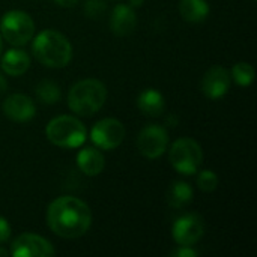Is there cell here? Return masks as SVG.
Wrapping results in <instances>:
<instances>
[{
    "instance_id": "cell-1",
    "label": "cell",
    "mask_w": 257,
    "mask_h": 257,
    "mask_svg": "<svg viewBox=\"0 0 257 257\" xmlns=\"http://www.w3.org/2000/svg\"><path fill=\"white\" fill-rule=\"evenodd\" d=\"M47 224L54 235L65 239H77L90 229L92 212L78 197L60 196L48 205Z\"/></svg>"
},
{
    "instance_id": "cell-2",
    "label": "cell",
    "mask_w": 257,
    "mask_h": 257,
    "mask_svg": "<svg viewBox=\"0 0 257 257\" xmlns=\"http://www.w3.org/2000/svg\"><path fill=\"white\" fill-rule=\"evenodd\" d=\"M32 51L38 62L47 68H63L72 59V45L57 30H42L32 42Z\"/></svg>"
},
{
    "instance_id": "cell-3",
    "label": "cell",
    "mask_w": 257,
    "mask_h": 257,
    "mask_svg": "<svg viewBox=\"0 0 257 257\" xmlns=\"http://www.w3.org/2000/svg\"><path fill=\"white\" fill-rule=\"evenodd\" d=\"M107 99V87L96 78L77 81L68 93V105L77 116H92L102 108Z\"/></svg>"
},
{
    "instance_id": "cell-4",
    "label": "cell",
    "mask_w": 257,
    "mask_h": 257,
    "mask_svg": "<svg viewBox=\"0 0 257 257\" xmlns=\"http://www.w3.org/2000/svg\"><path fill=\"white\" fill-rule=\"evenodd\" d=\"M45 134L50 143L65 149L80 148L87 139V130L83 122L74 116L65 114L51 119L45 128Z\"/></svg>"
},
{
    "instance_id": "cell-5",
    "label": "cell",
    "mask_w": 257,
    "mask_h": 257,
    "mask_svg": "<svg viewBox=\"0 0 257 257\" xmlns=\"http://www.w3.org/2000/svg\"><path fill=\"white\" fill-rule=\"evenodd\" d=\"M0 36L14 47H23L32 41L35 23L24 11H9L0 20Z\"/></svg>"
},
{
    "instance_id": "cell-6",
    "label": "cell",
    "mask_w": 257,
    "mask_h": 257,
    "mask_svg": "<svg viewBox=\"0 0 257 257\" xmlns=\"http://www.w3.org/2000/svg\"><path fill=\"white\" fill-rule=\"evenodd\" d=\"M169 160L176 172L182 175H193L199 170L203 161V151L200 143L194 139L184 137L170 146Z\"/></svg>"
},
{
    "instance_id": "cell-7",
    "label": "cell",
    "mask_w": 257,
    "mask_h": 257,
    "mask_svg": "<svg viewBox=\"0 0 257 257\" xmlns=\"http://www.w3.org/2000/svg\"><path fill=\"white\" fill-rule=\"evenodd\" d=\"M125 139V126L114 117H105L90 130V140L98 149L113 151L122 145Z\"/></svg>"
},
{
    "instance_id": "cell-8",
    "label": "cell",
    "mask_w": 257,
    "mask_h": 257,
    "mask_svg": "<svg viewBox=\"0 0 257 257\" xmlns=\"http://www.w3.org/2000/svg\"><path fill=\"white\" fill-rule=\"evenodd\" d=\"M169 148V134L161 125H146L137 137V149L148 160L160 158Z\"/></svg>"
},
{
    "instance_id": "cell-9",
    "label": "cell",
    "mask_w": 257,
    "mask_h": 257,
    "mask_svg": "<svg viewBox=\"0 0 257 257\" xmlns=\"http://www.w3.org/2000/svg\"><path fill=\"white\" fill-rule=\"evenodd\" d=\"M205 229V220L199 214H187L175 221L172 236L178 245L193 247L203 238Z\"/></svg>"
},
{
    "instance_id": "cell-10",
    "label": "cell",
    "mask_w": 257,
    "mask_h": 257,
    "mask_svg": "<svg viewBox=\"0 0 257 257\" xmlns=\"http://www.w3.org/2000/svg\"><path fill=\"white\" fill-rule=\"evenodd\" d=\"M54 253L53 245L35 233H23L11 245V256L14 257H50Z\"/></svg>"
},
{
    "instance_id": "cell-11",
    "label": "cell",
    "mask_w": 257,
    "mask_h": 257,
    "mask_svg": "<svg viewBox=\"0 0 257 257\" xmlns=\"http://www.w3.org/2000/svg\"><path fill=\"white\" fill-rule=\"evenodd\" d=\"M230 72L223 66H212L206 71L202 80V92L209 99L223 98L230 89Z\"/></svg>"
},
{
    "instance_id": "cell-12",
    "label": "cell",
    "mask_w": 257,
    "mask_h": 257,
    "mask_svg": "<svg viewBox=\"0 0 257 257\" xmlns=\"http://www.w3.org/2000/svg\"><path fill=\"white\" fill-rule=\"evenodd\" d=\"M2 110L8 119H11L14 122H21V123L32 120L36 114L35 102L32 101V98H29L27 95H23V93L9 95L3 101Z\"/></svg>"
},
{
    "instance_id": "cell-13",
    "label": "cell",
    "mask_w": 257,
    "mask_h": 257,
    "mask_svg": "<svg viewBox=\"0 0 257 257\" xmlns=\"http://www.w3.org/2000/svg\"><path fill=\"white\" fill-rule=\"evenodd\" d=\"M137 15L130 5H116L110 15V29L117 36H126L134 32Z\"/></svg>"
},
{
    "instance_id": "cell-14",
    "label": "cell",
    "mask_w": 257,
    "mask_h": 257,
    "mask_svg": "<svg viewBox=\"0 0 257 257\" xmlns=\"http://www.w3.org/2000/svg\"><path fill=\"white\" fill-rule=\"evenodd\" d=\"M77 166L86 176H98L104 170L105 160L96 146H86L77 155Z\"/></svg>"
},
{
    "instance_id": "cell-15",
    "label": "cell",
    "mask_w": 257,
    "mask_h": 257,
    "mask_svg": "<svg viewBox=\"0 0 257 257\" xmlns=\"http://www.w3.org/2000/svg\"><path fill=\"white\" fill-rule=\"evenodd\" d=\"M0 66L5 71V74L11 77H20L26 74L27 69L30 68V57L24 50L15 47L12 50H8L3 54Z\"/></svg>"
},
{
    "instance_id": "cell-16",
    "label": "cell",
    "mask_w": 257,
    "mask_h": 257,
    "mask_svg": "<svg viewBox=\"0 0 257 257\" xmlns=\"http://www.w3.org/2000/svg\"><path fill=\"white\" fill-rule=\"evenodd\" d=\"M137 107L143 114L151 117H158L164 113L166 108L164 96L155 89H146L139 95Z\"/></svg>"
},
{
    "instance_id": "cell-17",
    "label": "cell",
    "mask_w": 257,
    "mask_h": 257,
    "mask_svg": "<svg viewBox=\"0 0 257 257\" xmlns=\"http://www.w3.org/2000/svg\"><path fill=\"white\" fill-rule=\"evenodd\" d=\"M193 196H194V193H193V188L190 187V184H187L184 181H176L167 190V203L170 208L182 209L184 206L191 203Z\"/></svg>"
},
{
    "instance_id": "cell-18",
    "label": "cell",
    "mask_w": 257,
    "mask_h": 257,
    "mask_svg": "<svg viewBox=\"0 0 257 257\" xmlns=\"http://www.w3.org/2000/svg\"><path fill=\"white\" fill-rule=\"evenodd\" d=\"M179 12L188 23H202L209 14V5L206 0H181Z\"/></svg>"
},
{
    "instance_id": "cell-19",
    "label": "cell",
    "mask_w": 257,
    "mask_h": 257,
    "mask_svg": "<svg viewBox=\"0 0 257 257\" xmlns=\"http://www.w3.org/2000/svg\"><path fill=\"white\" fill-rule=\"evenodd\" d=\"M36 96L42 104L53 105L60 101L62 93H60V87L54 81L44 80L36 86Z\"/></svg>"
},
{
    "instance_id": "cell-20",
    "label": "cell",
    "mask_w": 257,
    "mask_h": 257,
    "mask_svg": "<svg viewBox=\"0 0 257 257\" xmlns=\"http://www.w3.org/2000/svg\"><path fill=\"white\" fill-rule=\"evenodd\" d=\"M230 77H233L236 84L242 87H248L254 80V68L247 62H238L236 65H233Z\"/></svg>"
},
{
    "instance_id": "cell-21",
    "label": "cell",
    "mask_w": 257,
    "mask_h": 257,
    "mask_svg": "<svg viewBox=\"0 0 257 257\" xmlns=\"http://www.w3.org/2000/svg\"><path fill=\"white\" fill-rule=\"evenodd\" d=\"M197 187L205 193H212L218 187V176L212 170H203L197 176Z\"/></svg>"
},
{
    "instance_id": "cell-22",
    "label": "cell",
    "mask_w": 257,
    "mask_h": 257,
    "mask_svg": "<svg viewBox=\"0 0 257 257\" xmlns=\"http://www.w3.org/2000/svg\"><path fill=\"white\" fill-rule=\"evenodd\" d=\"M107 11V3L104 0H86L84 3V14L92 20L101 18Z\"/></svg>"
},
{
    "instance_id": "cell-23",
    "label": "cell",
    "mask_w": 257,
    "mask_h": 257,
    "mask_svg": "<svg viewBox=\"0 0 257 257\" xmlns=\"http://www.w3.org/2000/svg\"><path fill=\"white\" fill-rule=\"evenodd\" d=\"M11 238V226L6 218L0 217V244H5Z\"/></svg>"
},
{
    "instance_id": "cell-24",
    "label": "cell",
    "mask_w": 257,
    "mask_h": 257,
    "mask_svg": "<svg viewBox=\"0 0 257 257\" xmlns=\"http://www.w3.org/2000/svg\"><path fill=\"white\" fill-rule=\"evenodd\" d=\"M172 256H175V257H196V256H197V251H196V250H193L191 247H182V245H179V248H178V250L172 251Z\"/></svg>"
},
{
    "instance_id": "cell-25",
    "label": "cell",
    "mask_w": 257,
    "mask_h": 257,
    "mask_svg": "<svg viewBox=\"0 0 257 257\" xmlns=\"http://www.w3.org/2000/svg\"><path fill=\"white\" fill-rule=\"evenodd\" d=\"M59 6H63V8H72L74 5H77L78 0H54Z\"/></svg>"
},
{
    "instance_id": "cell-26",
    "label": "cell",
    "mask_w": 257,
    "mask_h": 257,
    "mask_svg": "<svg viewBox=\"0 0 257 257\" xmlns=\"http://www.w3.org/2000/svg\"><path fill=\"white\" fill-rule=\"evenodd\" d=\"M178 122H179V119H178L176 114H175V116H169V117L166 119V125H169V126H176Z\"/></svg>"
},
{
    "instance_id": "cell-27",
    "label": "cell",
    "mask_w": 257,
    "mask_h": 257,
    "mask_svg": "<svg viewBox=\"0 0 257 257\" xmlns=\"http://www.w3.org/2000/svg\"><path fill=\"white\" fill-rule=\"evenodd\" d=\"M6 87H8V83H6V78L0 74V96L6 92Z\"/></svg>"
},
{
    "instance_id": "cell-28",
    "label": "cell",
    "mask_w": 257,
    "mask_h": 257,
    "mask_svg": "<svg viewBox=\"0 0 257 257\" xmlns=\"http://www.w3.org/2000/svg\"><path fill=\"white\" fill-rule=\"evenodd\" d=\"M145 3V0H130V6L131 8H140Z\"/></svg>"
},
{
    "instance_id": "cell-29",
    "label": "cell",
    "mask_w": 257,
    "mask_h": 257,
    "mask_svg": "<svg viewBox=\"0 0 257 257\" xmlns=\"http://www.w3.org/2000/svg\"><path fill=\"white\" fill-rule=\"evenodd\" d=\"M11 254V251H8V250H5L3 247H0V257H6Z\"/></svg>"
},
{
    "instance_id": "cell-30",
    "label": "cell",
    "mask_w": 257,
    "mask_h": 257,
    "mask_svg": "<svg viewBox=\"0 0 257 257\" xmlns=\"http://www.w3.org/2000/svg\"><path fill=\"white\" fill-rule=\"evenodd\" d=\"M2 48H3V42H2V36H0V54H2Z\"/></svg>"
}]
</instances>
